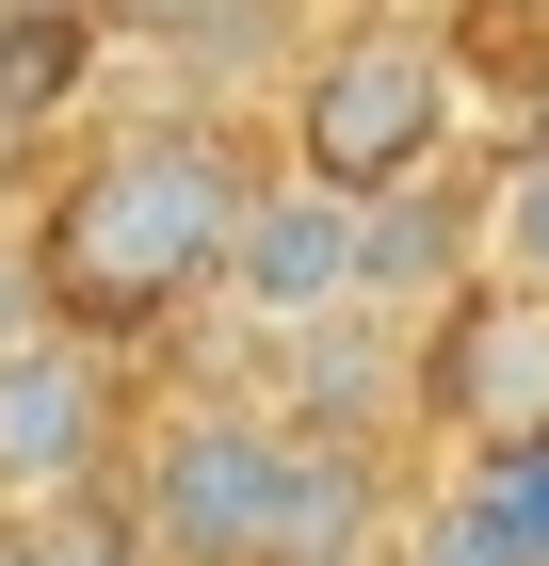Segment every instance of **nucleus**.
Returning a JSON list of instances; mask_svg holds the SVG:
<instances>
[{
  "mask_svg": "<svg viewBox=\"0 0 549 566\" xmlns=\"http://www.w3.org/2000/svg\"><path fill=\"white\" fill-rule=\"evenodd\" d=\"M33 566H162L129 485H82V502H33Z\"/></svg>",
  "mask_w": 549,
  "mask_h": 566,
  "instance_id": "obj_9",
  "label": "nucleus"
},
{
  "mask_svg": "<svg viewBox=\"0 0 549 566\" xmlns=\"http://www.w3.org/2000/svg\"><path fill=\"white\" fill-rule=\"evenodd\" d=\"M114 485V356L65 340V324H17L0 340V502H82Z\"/></svg>",
  "mask_w": 549,
  "mask_h": 566,
  "instance_id": "obj_5",
  "label": "nucleus"
},
{
  "mask_svg": "<svg viewBox=\"0 0 549 566\" xmlns=\"http://www.w3.org/2000/svg\"><path fill=\"white\" fill-rule=\"evenodd\" d=\"M211 307H243L258 340L356 307V195H324V178H258L243 227H226V260H211Z\"/></svg>",
  "mask_w": 549,
  "mask_h": 566,
  "instance_id": "obj_6",
  "label": "nucleus"
},
{
  "mask_svg": "<svg viewBox=\"0 0 549 566\" xmlns=\"http://www.w3.org/2000/svg\"><path fill=\"white\" fill-rule=\"evenodd\" d=\"M324 566H388V551H324Z\"/></svg>",
  "mask_w": 549,
  "mask_h": 566,
  "instance_id": "obj_13",
  "label": "nucleus"
},
{
  "mask_svg": "<svg viewBox=\"0 0 549 566\" xmlns=\"http://www.w3.org/2000/svg\"><path fill=\"white\" fill-rule=\"evenodd\" d=\"M0 566H33V518H17V502H0Z\"/></svg>",
  "mask_w": 549,
  "mask_h": 566,
  "instance_id": "obj_11",
  "label": "nucleus"
},
{
  "mask_svg": "<svg viewBox=\"0 0 549 566\" xmlns=\"http://www.w3.org/2000/svg\"><path fill=\"white\" fill-rule=\"evenodd\" d=\"M372 551H388V566H549V437L453 453V485H421Z\"/></svg>",
  "mask_w": 549,
  "mask_h": 566,
  "instance_id": "obj_7",
  "label": "nucleus"
},
{
  "mask_svg": "<svg viewBox=\"0 0 549 566\" xmlns=\"http://www.w3.org/2000/svg\"><path fill=\"white\" fill-rule=\"evenodd\" d=\"M404 405H421L453 453H485V437H549V292H517V275L468 260L453 292L421 307V340H404Z\"/></svg>",
  "mask_w": 549,
  "mask_h": 566,
  "instance_id": "obj_4",
  "label": "nucleus"
},
{
  "mask_svg": "<svg viewBox=\"0 0 549 566\" xmlns=\"http://www.w3.org/2000/svg\"><path fill=\"white\" fill-rule=\"evenodd\" d=\"M453 114H468V65H453L436 17H339L292 65V178H324V195H404V178H436Z\"/></svg>",
  "mask_w": 549,
  "mask_h": 566,
  "instance_id": "obj_3",
  "label": "nucleus"
},
{
  "mask_svg": "<svg viewBox=\"0 0 549 566\" xmlns=\"http://www.w3.org/2000/svg\"><path fill=\"white\" fill-rule=\"evenodd\" d=\"M292 485L307 421H275L258 389H194L129 437V518L162 566H292Z\"/></svg>",
  "mask_w": 549,
  "mask_h": 566,
  "instance_id": "obj_2",
  "label": "nucleus"
},
{
  "mask_svg": "<svg viewBox=\"0 0 549 566\" xmlns=\"http://www.w3.org/2000/svg\"><path fill=\"white\" fill-rule=\"evenodd\" d=\"M97 33H129V49H211V33H243V0H97Z\"/></svg>",
  "mask_w": 549,
  "mask_h": 566,
  "instance_id": "obj_10",
  "label": "nucleus"
},
{
  "mask_svg": "<svg viewBox=\"0 0 549 566\" xmlns=\"http://www.w3.org/2000/svg\"><path fill=\"white\" fill-rule=\"evenodd\" d=\"M468 260H485V275H517V292H549V130L517 146L485 195H468Z\"/></svg>",
  "mask_w": 549,
  "mask_h": 566,
  "instance_id": "obj_8",
  "label": "nucleus"
},
{
  "mask_svg": "<svg viewBox=\"0 0 549 566\" xmlns=\"http://www.w3.org/2000/svg\"><path fill=\"white\" fill-rule=\"evenodd\" d=\"M0 17H97V0H0Z\"/></svg>",
  "mask_w": 549,
  "mask_h": 566,
  "instance_id": "obj_12",
  "label": "nucleus"
},
{
  "mask_svg": "<svg viewBox=\"0 0 549 566\" xmlns=\"http://www.w3.org/2000/svg\"><path fill=\"white\" fill-rule=\"evenodd\" d=\"M258 195V146L211 130V114H129L82 163L49 178L33 211V307L65 340H146L178 307H211V260Z\"/></svg>",
  "mask_w": 549,
  "mask_h": 566,
  "instance_id": "obj_1",
  "label": "nucleus"
}]
</instances>
